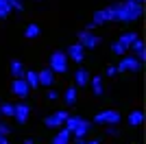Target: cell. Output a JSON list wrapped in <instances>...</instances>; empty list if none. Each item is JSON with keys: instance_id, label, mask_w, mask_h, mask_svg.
I'll use <instances>...</instances> for the list:
<instances>
[{"instance_id": "cell-1", "label": "cell", "mask_w": 146, "mask_h": 144, "mask_svg": "<svg viewBox=\"0 0 146 144\" xmlns=\"http://www.w3.org/2000/svg\"><path fill=\"white\" fill-rule=\"evenodd\" d=\"M109 11H111V20L113 22H135V20L142 18L144 13V5L142 2H135V0H122V2H113L109 5Z\"/></svg>"}, {"instance_id": "cell-2", "label": "cell", "mask_w": 146, "mask_h": 144, "mask_svg": "<svg viewBox=\"0 0 146 144\" xmlns=\"http://www.w3.org/2000/svg\"><path fill=\"white\" fill-rule=\"evenodd\" d=\"M79 44L85 50H94V48H98L100 46V42H103V37L100 35H96L94 31H87V29H83V31H79Z\"/></svg>"}, {"instance_id": "cell-3", "label": "cell", "mask_w": 146, "mask_h": 144, "mask_svg": "<svg viewBox=\"0 0 146 144\" xmlns=\"http://www.w3.org/2000/svg\"><path fill=\"white\" fill-rule=\"evenodd\" d=\"M68 55L63 50H55L50 55V70L52 72H59V74H66L68 72Z\"/></svg>"}, {"instance_id": "cell-4", "label": "cell", "mask_w": 146, "mask_h": 144, "mask_svg": "<svg viewBox=\"0 0 146 144\" xmlns=\"http://www.w3.org/2000/svg\"><path fill=\"white\" fill-rule=\"evenodd\" d=\"M118 72H140L142 70V61L135 55H124L120 59V63L116 66Z\"/></svg>"}, {"instance_id": "cell-5", "label": "cell", "mask_w": 146, "mask_h": 144, "mask_svg": "<svg viewBox=\"0 0 146 144\" xmlns=\"http://www.w3.org/2000/svg\"><path fill=\"white\" fill-rule=\"evenodd\" d=\"M94 122H96V125H120V111H116V109L98 111V114L94 116Z\"/></svg>"}, {"instance_id": "cell-6", "label": "cell", "mask_w": 146, "mask_h": 144, "mask_svg": "<svg viewBox=\"0 0 146 144\" xmlns=\"http://www.w3.org/2000/svg\"><path fill=\"white\" fill-rule=\"evenodd\" d=\"M68 111L66 109H59V111H55V114L52 116H46V118H44V125L48 127V129H59V127H63V120L68 118Z\"/></svg>"}, {"instance_id": "cell-7", "label": "cell", "mask_w": 146, "mask_h": 144, "mask_svg": "<svg viewBox=\"0 0 146 144\" xmlns=\"http://www.w3.org/2000/svg\"><path fill=\"white\" fill-rule=\"evenodd\" d=\"M18 125H26V120L31 118V105L29 103H18L15 105V114H13Z\"/></svg>"}, {"instance_id": "cell-8", "label": "cell", "mask_w": 146, "mask_h": 144, "mask_svg": "<svg viewBox=\"0 0 146 144\" xmlns=\"http://www.w3.org/2000/svg\"><path fill=\"white\" fill-rule=\"evenodd\" d=\"M11 92L18 98H26L29 96V92H31V87H29V83L24 81V77H20V79H13V83H11Z\"/></svg>"}, {"instance_id": "cell-9", "label": "cell", "mask_w": 146, "mask_h": 144, "mask_svg": "<svg viewBox=\"0 0 146 144\" xmlns=\"http://www.w3.org/2000/svg\"><path fill=\"white\" fill-rule=\"evenodd\" d=\"M68 59H72V61H76V63H81V61L85 59V48L81 46L79 42L76 44H72V46H68Z\"/></svg>"}, {"instance_id": "cell-10", "label": "cell", "mask_w": 146, "mask_h": 144, "mask_svg": "<svg viewBox=\"0 0 146 144\" xmlns=\"http://www.w3.org/2000/svg\"><path fill=\"white\" fill-rule=\"evenodd\" d=\"M129 48H131V50L135 53V57H137V59H140L142 63H144V59H146V46H144V39H142L140 35H137V37L133 39V44H131Z\"/></svg>"}, {"instance_id": "cell-11", "label": "cell", "mask_w": 146, "mask_h": 144, "mask_svg": "<svg viewBox=\"0 0 146 144\" xmlns=\"http://www.w3.org/2000/svg\"><path fill=\"white\" fill-rule=\"evenodd\" d=\"M92 22L96 24V26H100V24H107V22H113V20H111L109 7H107V9H98V11H94V18H92Z\"/></svg>"}, {"instance_id": "cell-12", "label": "cell", "mask_w": 146, "mask_h": 144, "mask_svg": "<svg viewBox=\"0 0 146 144\" xmlns=\"http://www.w3.org/2000/svg\"><path fill=\"white\" fill-rule=\"evenodd\" d=\"M37 79H39V85H44V87H50V85L55 83V72L50 70V68H44V70L37 72Z\"/></svg>"}, {"instance_id": "cell-13", "label": "cell", "mask_w": 146, "mask_h": 144, "mask_svg": "<svg viewBox=\"0 0 146 144\" xmlns=\"http://www.w3.org/2000/svg\"><path fill=\"white\" fill-rule=\"evenodd\" d=\"M87 83H90V72L85 68H79V70L74 72V85L76 87H85Z\"/></svg>"}, {"instance_id": "cell-14", "label": "cell", "mask_w": 146, "mask_h": 144, "mask_svg": "<svg viewBox=\"0 0 146 144\" xmlns=\"http://www.w3.org/2000/svg\"><path fill=\"white\" fill-rule=\"evenodd\" d=\"M90 129H92V125H90V120H81L79 125H76V129L72 131V138H85L87 133H90Z\"/></svg>"}, {"instance_id": "cell-15", "label": "cell", "mask_w": 146, "mask_h": 144, "mask_svg": "<svg viewBox=\"0 0 146 144\" xmlns=\"http://www.w3.org/2000/svg\"><path fill=\"white\" fill-rule=\"evenodd\" d=\"M127 120H129V127L137 129V127L144 122V111H142V109H133V111L129 114V118H127Z\"/></svg>"}, {"instance_id": "cell-16", "label": "cell", "mask_w": 146, "mask_h": 144, "mask_svg": "<svg viewBox=\"0 0 146 144\" xmlns=\"http://www.w3.org/2000/svg\"><path fill=\"white\" fill-rule=\"evenodd\" d=\"M90 85H92V92H94L96 96H103V92H105V85H103V74L90 77Z\"/></svg>"}, {"instance_id": "cell-17", "label": "cell", "mask_w": 146, "mask_h": 144, "mask_svg": "<svg viewBox=\"0 0 146 144\" xmlns=\"http://www.w3.org/2000/svg\"><path fill=\"white\" fill-rule=\"evenodd\" d=\"M76 85H70V87H68L66 92H63V101H66V105L68 107H72L74 103H76V98H79V94H76Z\"/></svg>"}, {"instance_id": "cell-18", "label": "cell", "mask_w": 146, "mask_h": 144, "mask_svg": "<svg viewBox=\"0 0 146 144\" xmlns=\"http://www.w3.org/2000/svg\"><path fill=\"white\" fill-rule=\"evenodd\" d=\"M70 142H72V131H68L66 127H63L55 135V140H52V144H70Z\"/></svg>"}, {"instance_id": "cell-19", "label": "cell", "mask_w": 146, "mask_h": 144, "mask_svg": "<svg viewBox=\"0 0 146 144\" xmlns=\"http://www.w3.org/2000/svg\"><path fill=\"white\" fill-rule=\"evenodd\" d=\"M24 81L29 83L31 90L39 87V79H37V72H33V70H24Z\"/></svg>"}, {"instance_id": "cell-20", "label": "cell", "mask_w": 146, "mask_h": 144, "mask_svg": "<svg viewBox=\"0 0 146 144\" xmlns=\"http://www.w3.org/2000/svg\"><path fill=\"white\" fill-rule=\"evenodd\" d=\"M11 74H13V79H20V77H24V66H22V61H18V59H13L11 61Z\"/></svg>"}, {"instance_id": "cell-21", "label": "cell", "mask_w": 146, "mask_h": 144, "mask_svg": "<svg viewBox=\"0 0 146 144\" xmlns=\"http://www.w3.org/2000/svg\"><path fill=\"white\" fill-rule=\"evenodd\" d=\"M11 0H0V20H7L11 15Z\"/></svg>"}, {"instance_id": "cell-22", "label": "cell", "mask_w": 146, "mask_h": 144, "mask_svg": "<svg viewBox=\"0 0 146 144\" xmlns=\"http://www.w3.org/2000/svg\"><path fill=\"white\" fill-rule=\"evenodd\" d=\"M39 33H42V29L37 26V24L31 22L29 26L24 29V37H29V39H35V37H39Z\"/></svg>"}, {"instance_id": "cell-23", "label": "cell", "mask_w": 146, "mask_h": 144, "mask_svg": "<svg viewBox=\"0 0 146 144\" xmlns=\"http://www.w3.org/2000/svg\"><path fill=\"white\" fill-rule=\"evenodd\" d=\"M81 120H83L81 116H68V118L63 120V127H66L68 131H74V129H76V125H79Z\"/></svg>"}, {"instance_id": "cell-24", "label": "cell", "mask_w": 146, "mask_h": 144, "mask_svg": "<svg viewBox=\"0 0 146 144\" xmlns=\"http://www.w3.org/2000/svg\"><path fill=\"white\" fill-rule=\"evenodd\" d=\"M135 37H137V33H135V31H127V33H122V35H120V39H118V42H120V44H124V46H131V44H133V39H135Z\"/></svg>"}, {"instance_id": "cell-25", "label": "cell", "mask_w": 146, "mask_h": 144, "mask_svg": "<svg viewBox=\"0 0 146 144\" xmlns=\"http://www.w3.org/2000/svg\"><path fill=\"white\" fill-rule=\"evenodd\" d=\"M13 114H15V105H13V103H2V105H0V116L13 118Z\"/></svg>"}, {"instance_id": "cell-26", "label": "cell", "mask_w": 146, "mask_h": 144, "mask_svg": "<svg viewBox=\"0 0 146 144\" xmlns=\"http://www.w3.org/2000/svg\"><path fill=\"white\" fill-rule=\"evenodd\" d=\"M111 53H113V55H127L129 48L124 46V44H120V42H113V44H111Z\"/></svg>"}, {"instance_id": "cell-27", "label": "cell", "mask_w": 146, "mask_h": 144, "mask_svg": "<svg viewBox=\"0 0 146 144\" xmlns=\"http://www.w3.org/2000/svg\"><path fill=\"white\" fill-rule=\"evenodd\" d=\"M11 9L13 11H24V5H22L20 0H11Z\"/></svg>"}, {"instance_id": "cell-28", "label": "cell", "mask_w": 146, "mask_h": 144, "mask_svg": "<svg viewBox=\"0 0 146 144\" xmlns=\"http://www.w3.org/2000/svg\"><path fill=\"white\" fill-rule=\"evenodd\" d=\"M9 133H11V127L7 122H0V135H9Z\"/></svg>"}, {"instance_id": "cell-29", "label": "cell", "mask_w": 146, "mask_h": 144, "mask_svg": "<svg viewBox=\"0 0 146 144\" xmlns=\"http://www.w3.org/2000/svg\"><path fill=\"white\" fill-rule=\"evenodd\" d=\"M107 135H109V138H116V135H118L116 125H107Z\"/></svg>"}, {"instance_id": "cell-30", "label": "cell", "mask_w": 146, "mask_h": 144, "mask_svg": "<svg viewBox=\"0 0 146 144\" xmlns=\"http://www.w3.org/2000/svg\"><path fill=\"white\" fill-rule=\"evenodd\" d=\"M46 98H48V101H57V98H59V94H57L55 90H48V92H46Z\"/></svg>"}, {"instance_id": "cell-31", "label": "cell", "mask_w": 146, "mask_h": 144, "mask_svg": "<svg viewBox=\"0 0 146 144\" xmlns=\"http://www.w3.org/2000/svg\"><path fill=\"white\" fill-rule=\"evenodd\" d=\"M105 74H107V77H116V74H118L116 66H109V68H107V70H105Z\"/></svg>"}, {"instance_id": "cell-32", "label": "cell", "mask_w": 146, "mask_h": 144, "mask_svg": "<svg viewBox=\"0 0 146 144\" xmlns=\"http://www.w3.org/2000/svg\"><path fill=\"white\" fill-rule=\"evenodd\" d=\"M0 144H9V135H0Z\"/></svg>"}, {"instance_id": "cell-33", "label": "cell", "mask_w": 146, "mask_h": 144, "mask_svg": "<svg viewBox=\"0 0 146 144\" xmlns=\"http://www.w3.org/2000/svg\"><path fill=\"white\" fill-rule=\"evenodd\" d=\"M85 144H100V140H85Z\"/></svg>"}, {"instance_id": "cell-34", "label": "cell", "mask_w": 146, "mask_h": 144, "mask_svg": "<svg viewBox=\"0 0 146 144\" xmlns=\"http://www.w3.org/2000/svg\"><path fill=\"white\" fill-rule=\"evenodd\" d=\"M24 144H35V142H33V138H29V140H24Z\"/></svg>"}, {"instance_id": "cell-35", "label": "cell", "mask_w": 146, "mask_h": 144, "mask_svg": "<svg viewBox=\"0 0 146 144\" xmlns=\"http://www.w3.org/2000/svg\"><path fill=\"white\" fill-rule=\"evenodd\" d=\"M135 2H142V5H144V0H135Z\"/></svg>"}, {"instance_id": "cell-36", "label": "cell", "mask_w": 146, "mask_h": 144, "mask_svg": "<svg viewBox=\"0 0 146 144\" xmlns=\"http://www.w3.org/2000/svg\"><path fill=\"white\" fill-rule=\"evenodd\" d=\"M20 2H24V0H20Z\"/></svg>"}, {"instance_id": "cell-37", "label": "cell", "mask_w": 146, "mask_h": 144, "mask_svg": "<svg viewBox=\"0 0 146 144\" xmlns=\"http://www.w3.org/2000/svg\"><path fill=\"white\" fill-rule=\"evenodd\" d=\"M37 2H39V0H37Z\"/></svg>"}]
</instances>
